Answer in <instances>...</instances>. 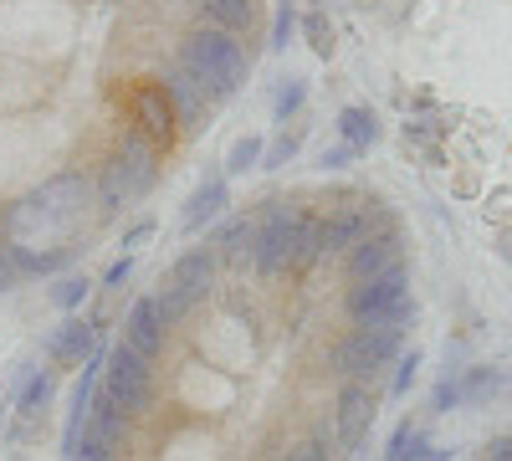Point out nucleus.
<instances>
[{
	"instance_id": "nucleus-32",
	"label": "nucleus",
	"mask_w": 512,
	"mask_h": 461,
	"mask_svg": "<svg viewBox=\"0 0 512 461\" xmlns=\"http://www.w3.org/2000/svg\"><path fill=\"white\" fill-rule=\"evenodd\" d=\"M149 236H154V221H149V216H144V221H134V226L123 231V241H118V246H123V257H134V251H139Z\"/></svg>"
},
{
	"instance_id": "nucleus-21",
	"label": "nucleus",
	"mask_w": 512,
	"mask_h": 461,
	"mask_svg": "<svg viewBox=\"0 0 512 461\" xmlns=\"http://www.w3.org/2000/svg\"><path fill=\"white\" fill-rule=\"evenodd\" d=\"M425 456H431V436H425L420 426H410V421H400L390 446H384V461H425Z\"/></svg>"
},
{
	"instance_id": "nucleus-1",
	"label": "nucleus",
	"mask_w": 512,
	"mask_h": 461,
	"mask_svg": "<svg viewBox=\"0 0 512 461\" xmlns=\"http://www.w3.org/2000/svg\"><path fill=\"white\" fill-rule=\"evenodd\" d=\"M323 257L318 251V221L308 211H297L287 200H272L267 216L256 221V246H251V267L262 277H287L303 272Z\"/></svg>"
},
{
	"instance_id": "nucleus-2",
	"label": "nucleus",
	"mask_w": 512,
	"mask_h": 461,
	"mask_svg": "<svg viewBox=\"0 0 512 461\" xmlns=\"http://www.w3.org/2000/svg\"><path fill=\"white\" fill-rule=\"evenodd\" d=\"M180 67L205 88L210 103H226L241 93V82L251 72V57L236 36L216 31V26H195L185 41H180Z\"/></svg>"
},
{
	"instance_id": "nucleus-9",
	"label": "nucleus",
	"mask_w": 512,
	"mask_h": 461,
	"mask_svg": "<svg viewBox=\"0 0 512 461\" xmlns=\"http://www.w3.org/2000/svg\"><path fill=\"white\" fill-rule=\"evenodd\" d=\"M226 205H231V185H226V175H221V170H210V175L190 190V200H185V211H180V231H185V236H200L210 221H221V216H226Z\"/></svg>"
},
{
	"instance_id": "nucleus-30",
	"label": "nucleus",
	"mask_w": 512,
	"mask_h": 461,
	"mask_svg": "<svg viewBox=\"0 0 512 461\" xmlns=\"http://www.w3.org/2000/svg\"><path fill=\"white\" fill-rule=\"evenodd\" d=\"M297 36V6H277V21H272V52H287V41Z\"/></svg>"
},
{
	"instance_id": "nucleus-34",
	"label": "nucleus",
	"mask_w": 512,
	"mask_h": 461,
	"mask_svg": "<svg viewBox=\"0 0 512 461\" xmlns=\"http://www.w3.org/2000/svg\"><path fill=\"white\" fill-rule=\"evenodd\" d=\"M451 405H461V390H456V380L446 374V380L436 385V395H431V410H436V415H446Z\"/></svg>"
},
{
	"instance_id": "nucleus-29",
	"label": "nucleus",
	"mask_w": 512,
	"mask_h": 461,
	"mask_svg": "<svg viewBox=\"0 0 512 461\" xmlns=\"http://www.w3.org/2000/svg\"><path fill=\"white\" fill-rule=\"evenodd\" d=\"M297 149H303V129H292V134L282 129V134L272 139V149L262 154V170H282V164H287V159H292Z\"/></svg>"
},
{
	"instance_id": "nucleus-28",
	"label": "nucleus",
	"mask_w": 512,
	"mask_h": 461,
	"mask_svg": "<svg viewBox=\"0 0 512 461\" xmlns=\"http://www.w3.org/2000/svg\"><path fill=\"white\" fill-rule=\"evenodd\" d=\"M297 26L308 31V47H313L318 57H333V26H328V16H323V11H308Z\"/></svg>"
},
{
	"instance_id": "nucleus-24",
	"label": "nucleus",
	"mask_w": 512,
	"mask_h": 461,
	"mask_svg": "<svg viewBox=\"0 0 512 461\" xmlns=\"http://www.w3.org/2000/svg\"><path fill=\"white\" fill-rule=\"evenodd\" d=\"M88 431H93V436H103V441H113V446H118V436H123V410H118L103 390H98V395H93V405H88Z\"/></svg>"
},
{
	"instance_id": "nucleus-19",
	"label": "nucleus",
	"mask_w": 512,
	"mask_h": 461,
	"mask_svg": "<svg viewBox=\"0 0 512 461\" xmlns=\"http://www.w3.org/2000/svg\"><path fill=\"white\" fill-rule=\"evenodd\" d=\"M338 139H344L354 154H364L369 144H379V113L364 108V103H349L338 113Z\"/></svg>"
},
{
	"instance_id": "nucleus-35",
	"label": "nucleus",
	"mask_w": 512,
	"mask_h": 461,
	"mask_svg": "<svg viewBox=\"0 0 512 461\" xmlns=\"http://www.w3.org/2000/svg\"><path fill=\"white\" fill-rule=\"evenodd\" d=\"M128 277H134V257H118V262L103 272V287H123Z\"/></svg>"
},
{
	"instance_id": "nucleus-15",
	"label": "nucleus",
	"mask_w": 512,
	"mask_h": 461,
	"mask_svg": "<svg viewBox=\"0 0 512 461\" xmlns=\"http://www.w3.org/2000/svg\"><path fill=\"white\" fill-rule=\"evenodd\" d=\"M134 123H139V139L149 144V149H159V144H169L175 139V129H169V123H175V113H169V98H164V88H144L139 98H134Z\"/></svg>"
},
{
	"instance_id": "nucleus-10",
	"label": "nucleus",
	"mask_w": 512,
	"mask_h": 461,
	"mask_svg": "<svg viewBox=\"0 0 512 461\" xmlns=\"http://www.w3.org/2000/svg\"><path fill=\"white\" fill-rule=\"evenodd\" d=\"M400 262V231H369L359 246H349V282H369Z\"/></svg>"
},
{
	"instance_id": "nucleus-13",
	"label": "nucleus",
	"mask_w": 512,
	"mask_h": 461,
	"mask_svg": "<svg viewBox=\"0 0 512 461\" xmlns=\"http://www.w3.org/2000/svg\"><path fill=\"white\" fill-rule=\"evenodd\" d=\"M369 236V205H344L318 221V251H349Z\"/></svg>"
},
{
	"instance_id": "nucleus-25",
	"label": "nucleus",
	"mask_w": 512,
	"mask_h": 461,
	"mask_svg": "<svg viewBox=\"0 0 512 461\" xmlns=\"http://www.w3.org/2000/svg\"><path fill=\"white\" fill-rule=\"evenodd\" d=\"M88 292H93V282H88V277L67 272V277H57V282H52V292H47V298H52V308H62V313H77Z\"/></svg>"
},
{
	"instance_id": "nucleus-39",
	"label": "nucleus",
	"mask_w": 512,
	"mask_h": 461,
	"mask_svg": "<svg viewBox=\"0 0 512 461\" xmlns=\"http://www.w3.org/2000/svg\"><path fill=\"white\" fill-rule=\"evenodd\" d=\"M282 6H292V0H282Z\"/></svg>"
},
{
	"instance_id": "nucleus-26",
	"label": "nucleus",
	"mask_w": 512,
	"mask_h": 461,
	"mask_svg": "<svg viewBox=\"0 0 512 461\" xmlns=\"http://www.w3.org/2000/svg\"><path fill=\"white\" fill-rule=\"evenodd\" d=\"M154 308H159L164 328H175V323H185V318H190L195 298H190V292H180V287H164V282H159V292H154Z\"/></svg>"
},
{
	"instance_id": "nucleus-14",
	"label": "nucleus",
	"mask_w": 512,
	"mask_h": 461,
	"mask_svg": "<svg viewBox=\"0 0 512 461\" xmlns=\"http://www.w3.org/2000/svg\"><path fill=\"white\" fill-rule=\"evenodd\" d=\"M210 282H216V251H210V246L185 251V257H175V267L164 272V287H180V292H190L195 303L210 292Z\"/></svg>"
},
{
	"instance_id": "nucleus-27",
	"label": "nucleus",
	"mask_w": 512,
	"mask_h": 461,
	"mask_svg": "<svg viewBox=\"0 0 512 461\" xmlns=\"http://www.w3.org/2000/svg\"><path fill=\"white\" fill-rule=\"evenodd\" d=\"M303 98H308V82H303V77H287L282 88H277V98H272V118L287 123L297 108H303Z\"/></svg>"
},
{
	"instance_id": "nucleus-17",
	"label": "nucleus",
	"mask_w": 512,
	"mask_h": 461,
	"mask_svg": "<svg viewBox=\"0 0 512 461\" xmlns=\"http://www.w3.org/2000/svg\"><path fill=\"white\" fill-rule=\"evenodd\" d=\"M216 257H226V262H236V267H246L251 262V246H256V221L251 216H226L216 231H210V241H205Z\"/></svg>"
},
{
	"instance_id": "nucleus-11",
	"label": "nucleus",
	"mask_w": 512,
	"mask_h": 461,
	"mask_svg": "<svg viewBox=\"0 0 512 461\" xmlns=\"http://www.w3.org/2000/svg\"><path fill=\"white\" fill-rule=\"evenodd\" d=\"M164 98H169V113L185 123V134H200V129H205L210 98H205V88H200V82H195L185 67H175V72L164 77Z\"/></svg>"
},
{
	"instance_id": "nucleus-8",
	"label": "nucleus",
	"mask_w": 512,
	"mask_h": 461,
	"mask_svg": "<svg viewBox=\"0 0 512 461\" xmlns=\"http://www.w3.org/2000/svg\"><path fill=\"white\" fill-rule=\"evenodd\" d=\"M374 415H379V395L359 380H349L344 390H338V410H333V431L344 446H359L374 426Z\"/></svg>"
},
{
	"instance_id": "nucleus-18",
	"label": "nucleus",
	"mask_w": 512,
	"mask_h": 461,
	"mask_svg": "<svg viewBox=\"0 0 512 461\" xmlns=\"http://www.w3.org/2000/svg\"><path fill=\"white\" fill-rule=\"evenodd\" d=\"M507 385H512V380H507V369H492V364L461 369V380H456V390H461V405H487V400H497Z\"/></svg>"
},
{
	"instance_id": "nucleus-16",
	"label": "nucleus",
	"mask_w": 512,
	"mask_h": 461,
	"mask_svg": "<svg viewBox=\"0 0 512 461\" xmlns=\"http://www.w3.org/2000/svg\"><path fill=\"white\" fill-rule=\"evenodd\" d=\"M195 11H200L205 26H216L226 36H246V31H256V21H262L256 0H195Z\"/></svg>"
},
{
	"instance_id": "nucleus-7",
	"label": "nucleus",
	"mask_w": 512,
	"mask_h": 461,
	"mask_svg": "<svg viewBox=\"0 0 512 461\" xmlns=\"http://www.w3.org/2000/svg\"><path fill=\"white\" fill-rule=\"evenodd\" d=\"M93 354H98V328H93L88 318L67 313V318L47 333V359H52L57 369H82Z\"/></svg>"
},
{
	"instance_id": "nucleus-22",
	"label": "nucleus",
	"mask_w": 512,
	"mask_h": 461,
	"mask_svg": "<svg viewBox=\"0 0 512 461\" xmlns=\"http://www.w3.org/2000/svg\"><path fill=\"white\" fill-rule=\"evenodd\" d=\"M11 246H16L21 277H52V272H62V267L72 262V251H31V246H21V241H11Z\"/></svg>"
},
{
	"instance_id": "nucleus-4",
	"label": "nucleus",
	"mask_w": 512,
	"mask_h": 461,
	"mask_svg": "<svg viewBox=\"0 0 512 461\" xmlns=\"http://www.w3.org/2000/svg\"><path fill=\"white\" fill-rule=\"evenodd\" d=\"M400 328H349L344 339L333 344V354H328V364H333V374H344V385L349 380H359V385H369L374 374H384L395 359H400Z\"/></svg>"
},
{
	"instance_id": "nucleus-5",
	"label": "nucleus",
	"mask_w": 512,
	"mask_h": 461,
	"mask_svg": "<svg viewBox=\"0 0 512 461\" xmlns=\"http://www.w3.org/2000/svg\"><path fill=\"white\" fill-rule=\"evenodd\" d=\"M98 390H103L123 415H139V410H149V400H154V364L118 339V344L103 354V380H98Z\"/></svg>"
},
{
	"instance_id": "nucleus-38",
	"label": "nucleus",
	"mask_w": 512,
	"mask_h": 461,
	"mask_svg": "<svg viewBox=\"0 0 512 461\" xmlns=\"http://www.w3.org/2000/svg\"><path fill=\"white\" fill-rule=\"evenodd\" d=\"M425 461H446V451H436V446H431V456H425Z\"/></svg>"
},
{
	"instance_id": "nucleus-37",
	"label": "nucleus",
	"mask_w": 512,
	"mask_h": 461,
	"mask_svg": "<svg viewBox=\"0 0 512 461\" xmlns=\"http://www.w3.org/2000/svg\"><path fill=\"white\" fill-rule=\"evenodd\" d=\"M349 159H354V149H349V144H338V149H323V159H318V164H323V170H344Z\"/></svg>"
},
{
	"instance_id": "nucleus-31",
	"label": "nucleus",
	"mask_w": 512,
	"mask_h": 461,
	"mask_svg": "<svg viewBox=\"0 0 512 461\" xmlns=\"http://www.w3.org/2000/svg\"><path fill=\"white\" fill-rule=\"evenodd\" d=\"M415 374H420V354L410 349V354H400V369H395V385H390V395H395V400H405V395H410V385H415Z\"/></svg>"
},
{
	"instance_id": "nucleus-23",
	"label": "nucleus",
	"mask_w": 512,
	"mask_h": 461,
	"mask_svg": "<svg viewBox=\"0 0 512 461\" xmlns=\"http://www.w3.org/2000/svg\"><path fill=\"white\" fill-rule=\"evenodd\" d=\"M262 154H267V144H262V134H241V139L231 144V154H226V164H221V175L231 180V175H246V170H262Z\"/></svg>"
},
{
	"instance_id": "nucleus-6",
	"label": "nucleus",
	"mask_w": 512,
	"mask_h": 461,
	"mask_svg": "<svg viewBox=\"0 0 512 461\" xmlns=\"http://www.w3.org/2000/svg\"><path fill=\"white\" fill-rule=\"evenodd\" d=\"M154 175H159V164H154V149L139 139V134H128L123 139V149L103 164V180H98V195H103V205L108 211H118V205H128V200H139L149 185H154Z\"/></svg>"
},
{
	"instance_id": "nucleus-33",
	"label": "nucleus",
	"mask_w": 512,
	"mask_h": 461,
	"mask_svg": "<svg viewBox=\"0 0 512 461\" xmlns=\"http://www.w3.org/2000/svg\"><path fill=\"white\" fill-rule=\"evenodd\" d=\"M21 282V267H16V246L6 241V246H0V292H11Z\"/></svg>"
},
{
	"instance_id": "nucleus-3",
	"label": "nucleus",
	"mask_w": 512,
	"mask_h": 461,
	"mask_svg": "<svg viewBox=\"0 0 512 461\" xmlns=\"http://www.w3.org/2000/svg\"><path fill=\"white\" fill-rule=\"evenodd\" d=\"M344 313L354 328H405L415 323V298H410V267H390L369 282H349Z\"/></svg>"
},
{
	"instance_id": "nucleus-36",
	"label": "nucleus",
	"mask_w": 512,
	"mask_h": 461,
	"mask_svg": "<svg viewBox=\"0 0 512 461\" xmlns=\"http://www.w3.org/2000/svg\"><path fill=\"white\" fill-rule=\"evenodd\" d=\"M287 461H328V446L323 441H303V446H292Z\"/></svg>"
},
{
	"instance_id": "nucleus-20",
	"label": "nucleus",
	"mask_w": 512,
	"mask_h": 461,
	"mask_svg": "<svg viewBox=\"0 0 512 461\" xmlns=\"http://www.w3.org/2000/svg\"><path fill=\"white\" fill-rule=\"evenodd\" d=\"M52 395H57L52 369H31V374H26V385H21V400H16V410L26 415V421H36V415L52 405Z\"/></svg>"
},
{
	"instance_id": "nucleus-12",
	"label": "nucleus",
	"mask_w": 512,
	"mask_h": 461,
	"mask_svg": "<svg viewBox=\"0 0 512 461\" xmlns=\"http://www.w3.org/2000/svg\"><path fill=\"white\" fill-rule=\"evenodd\" d=\"M164 333H169V328H164V318H159V308H154V292L128 308V318H123V344L134 349V354H144L149 364H154L159 349H164Z\"/></svg>"
}]
</instances>
